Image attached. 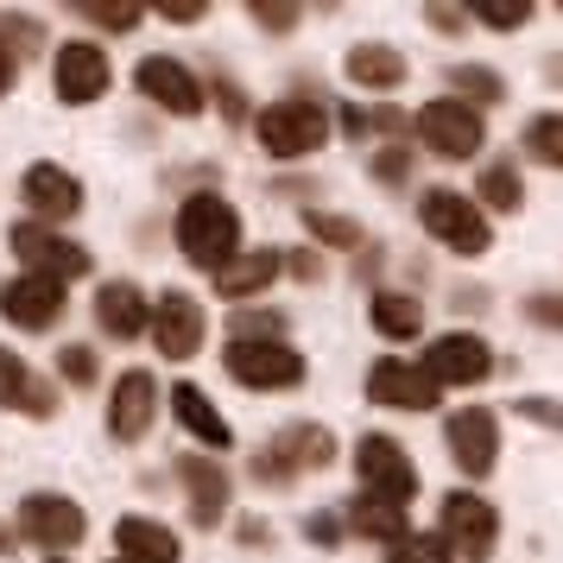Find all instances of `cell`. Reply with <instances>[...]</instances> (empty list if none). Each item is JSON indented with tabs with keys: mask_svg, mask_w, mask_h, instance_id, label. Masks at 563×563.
<instances>
[{
	"mask_svg": "<svg viewBox=\"0 0 563 563\" xmlns=\"http://www.w3.org/2000/svg\"><path fill=\"white\" fill-rule=\"evenodd\" d=\"M172 411H178V424L190 437H197V443H209V450H229L234 443V431H229V418H222V411L209 406L203 399V386H172Z\"/></svg>",
	"mask_w": 563,
	"mask_h": 563,
	"instance_id": "obj_23",
	"label": "cell"
},
{
	"mask_svg": "<svg viewBox=\"0 0 563 563\" xmlns=\"http://www.w3.org/2000/svg\"><path fill=\"white\" fill-rule=\"evenodd\" d=\"M450 89H462L468 102H500V96H507V82L494 77L487 64H456V70H450Z\"/></svg>",
	"mask_w": 563,
	"mask_h": 563,
	"instance_id": "obj_31",
	"label": "cell"
},
{
	"mask_svg": "<svg viewBox=\"0 0 563 563\" xmlns=\"http://www.w3.org/2000/svg\"><path fill=\"white\" fill-rule=\"evenodd\" d=\"M133 82H140V96H146V102L165 108V114H178V121L203 114V82L190 77L178 57H146V64L133 70Z\"/></svg>",
	"mask_w": 563,
	"mask_h": 563,
	"instance_id": "obj_15",
	"label": "cell"
},
{
	"mask_svg": "<svg viewBox=\"0 0 563 563\" xmlns=\"http://www.w3.org/2000/svg\"><path fill=\"white\" fill-rule=\"evenodd\" d=\"M418 222H424V229H431L437 241L450 247V254H468V260H475V254H487V247H494L487 216L468 203L462 190H424V197H418Z\"/></svg>",
	"mask_w": 563,
	"mask_h": 563,
	"instance_id": "obj_5",
	"label": "cell"
},
{
	"mask_svg": "<svg viewBox=\"0 0 563 563\" xmlns=\"http://www.w3.org/2000/svg\"><path fill=\"white\" fill-rule=\"evenodd\" d=\"M254 26H266V32H291V26H298V7H254Z\"/></svg>",
	"mask_w": 563,
	"mask_h": 563,
	"instance_id": "obj_38",
	"label": "cell"
},
{
	"mask_svg": "<svg viewBox=\"0 0 563 563\" xmlns=\"http://www.w3.org/2000/svg\"><path fill=\"white\" fill-rule=\"evenodd\" d=\"M305 229L323 241V247H367V234H361V222H349V216H323V209H305Z\"/></svg>",
	"mask_w": 563,
	"mask_h": 563,
	"instance_id": "obj_30",
	"label": "cell"
},
{
	"mask_svg": "<svg viewBox=\"0 0 563 563\" xmlns=\"http://www.w3.org/2000/svg\"><path fill=\"white\" fill-rule=\"evenodd\" d=\"M52 563H70V558H52Z\"/></svg>",
	"mask_w": 563,
	"mask_h": 563,
	"instance_id": "obj_47",
	"label": "cell"
},
{
	"mask_svg": "<svg viewBox=\"0 0 563 563\" xmlns=\"http://www.w3.org/2000/svg\"><path fill=\"white\" fill-rule=\"evenodd\" d=\"M254 133L273 158H310L330 140V114H323V102H310V96H285V102L260 108Z\"/></svg>",
	"mask_w": 563,
	"mask_h": 563,
	"instance_id": "obj_2",
	"label": "cell"
},
{
	"mask_svg": "<svg viewBox=\"0 0 563 563\" xmlns=\"http://www.w3.org/2000/svg\"><path fill=\"white\" fill-rule=\"evenodd\" d=\"M273 279H279V254H266V247L234 254L229 266H216V291H222V298H254V291H266Z\"/></svg>",
	"mask_w": 563,
	"mask_h": 563,
	"instance_id": "obj_25",
	"label": "cell"
},
{
	"mask_svg": "<svg viewBox=\"0 0 563 563\" xmlns=\"http://www.w3.org/2000/svg\"><path fill=\"white\" fill-rule=\"evenodd\" d=\"M82 20H96V26H108V32H133L146 13H140V7H102V0H89Z\"/></svg>",
	"mask_w": 563,
	"mask_h": 563,
	"instance_id": "obj_35",
	"label": "cell"
},
{
	"mask_svg": "<svg viewBox=\"0 0 563 563\" xmlns=\"http://www.w3.org/2000/svg\"><path fill=\"white\" fill-rule=\"evenodd\" d=\"M146 291H140V285H128V279H114V285H102V291H96V323H102L108 335H114V342H128V335H140L146 330Z\"/></svg>",
	"mask_w": 563,
	"mask_h": 563,
	"instance_id": "obj_22",
	"label": "cell"
},
{
	"mask_svg": "<svg viewBox=\"0 0 563 563\" xmlns=\"http://www.w3.org/2000/svg\"><path fill=\"white\" fill-rule=\"evenodd\" d=\"M475 197H487V209H519L526 203V184H519V165H487Z\"/></svg>",
	"mask_w": 563,
	"mask_h": 563,
	"instance_id": "obj_29",
	"label": "cell"
},
{
	"mask_svg": "<svg viewBox=\"0 0 563 563\" xmlns=\"http://www.w3.org/2000/svg\"><path fill=\"white\" fill-rule=\"evenodd\" d=\"M146 330H153V342L165 349V361H190L197 349H203L209 317H203V305H197L190 291H165V298L146 310Z\"/></svg>",
	"mask_w": 563,
	"mask_h": 563,
	"instance_id": "obj_13",
	"label": "cell"
},
{
	"mask_svg": "<svg viewBox=\"0 0 563 563\" xmlns=\"http://www.w3.org/2000/svg\"><path fill=\"white\" fill-rule=\"evenodd\" d=\"M468 13H456V7H431V26H443V32H456Z\"/></svg>",
	"mask_w": 563,
	"mask_h": 563,
	"instance_id": "obj_41",
	"label": "cell"
},
{
	"mask_svg": "<svg viewBox=\"0 0 563 563\" xmlns=\"http://www.w3.org/2000/svg\"><path fill=\"white\" fill-rule=\"evenodd\" d=\"M108 52L96 45V38H70V45H57L52 57V89L64 96L70 108H89V102H102L108 96Z\"/></svg>",
	"mask_w": 563,
	"mask_h": 563,
	"instance_id": "obj_10",
	"label": "cell"
},
{
	"mask_svg": "<svg viewBox=\"0 0 563 563\" xmlns=\"http://www.w3.org/2000/svg\"><path fill=\"white\" fill-rule=\"evenodd\" d=\"M153 411H158V386H153L146 367H133V374L114 380V399H108V431L121 437V443H140L146 424H153Z\"/></svg>",
	"mask_w": 563,
	"mask_h": 563,
	"instance_id": "obj_18",
	"label": "cell"
},
{
	"mask_svg": "<svg viewBox=\"0 0 563 563\" xmlns=\"http://www.w3.org/2000/svg\"><path fill=\"white\" fill-rule=\"evenodd\" d=\"M443 443H450V462H456L462 475L482 482L487 468H494V456H500V424H494L487 406H462V411H450Z\"/></svg>",
	"mask_w": 563,
	"mask_h": 563,
	"instance_id": "obj_12",
	"label": "cell"
},
{
	"mask_svg": "<svg viewBox=\"0 0 563 563\" xmlns=\"http://www.w3.org/2000/svg\"><path fill=\"white\" fill-rule=\"evenodd\" d=\"M538 323H558V305H551V291H538V305H532Z\"/></svg>",
	"mask_w": 563,
	"mask_h": 563,
	"instance_id": "obj_45",
	"label": "cell"
},
{
	"mask_svg": "<svg viewBox=\"0 0 563 563\" xmlns=\"http://www.w3.org/2000/svg\"><path fill=\"white\" fill-rule=\"evenodd\" d=\"M374 330H380L386 342H411V335L424 330V305L406 298V291H380V298H374Z\"/></svg>",
	"mask_w": 563,
	"mask_h": 563,
	"instance_id": "obj_27",
	"label": "cell"
},
{
	"mask_svg": "<svg viewBox=\"0 0 563 563\" xmlns=\"http://www.w3.org/2000/svg\"><path fill=\"white\" fill-rule=\"evenodd\" d=\"M0 317L13 330H52L57 317H64V285L38 279V273H20V279H7V291H0Z\"/></svg>",
	"mask_w": 563,
	"mask_h": 563,
	"instance_id": "obj_16",
	"label": "cell"
},
{
	"mask_svg": "<svg viewBox=\"0 0 563 563\" xmlns=\"http://www.w3.org/2000/svg\"><path fill=\"white\" fill-rule=\"evenodd\" d=\"M178 475H184V487H190V512H197V526H216V519L229 512V475H222L209 456H184Z\"/></svg>",
	"mask_w": 563,
	"mask_h": 563,
	"instance_id": "obj_24",
	"label": "cell"
},
{
	"mask_svg": "<svg viewBox=\"0 0 563 563\" xmlns=\"http://www.w3.org/2000/svg\"><path fill=\"white\" fill-rule=\"evenodd\" d=\"M114 551H121V563H178V532L172 526H158V519H140V512H128L121 526H114Z\"/></svg>",
	"mask_w": 563,
	"mask_h": 563,
	"instance_id": "obj_20",
	"label": "cell"
},
{
	"mask_svg": "<svg viewBox=\"0 0 563 563\" xmlns=\"http://www.w3.org/2000/svg\"><path fill=\"white\" fill-rule=\"evenodd\" d=\"M82 532H89V519H82L77 500H64V494H26V500H20V538H26V544L70 551Z\"/></svg>",
	"mask_w": 563,
	"mask_h": 563,
	"instance_id": "obj_14",
	"label": "cell"
},
{
	"mask_svg": "<svg viewBox=\"0 0 563 563\" xmlns=\"http://www.w3.org/2000/svg\"><path fill=\"white\" fill-rule=\"evenodd\" d=\"M57 367H64V380H70V386H89V380H96V349L64 342V349H57Z\"/></svg>",
	"mask_w": 563,
	"mask_h": 563,
	"instance_id": "obj_34",
	"label": "cell"
},
{
	"mask_svg": "<svg viewBox=\"0 0 563 563\" xmlns=\"http://www.w3.org/2000/svg\"><path fill=\"white\" fill-rule=\"evenodd\" d=\"M411 128H418V140H424L437 158H475V153L487 146L482 108L456 102V96H437V102H424Z\"/></svg>",
	"mask_w": 563,
	"mask_h": 563,
	"instance_id": "obj_6",
	"label": "cell"
},
{
	"mask_svg": "<svg viewBox=\"0 0 563 563\" xmlns=\"http://www.w3.org/2000/svg\"><path fill=\"white\" fill-rule=\"evenodd\" d=\"M305 532L317 538V544H330V538H335V519H323V512H310V519H305Z\"/></svg>",
	"mask_w": 563,
	"mask_h": 563,
	"instance_id": "obj_40",
	"label": "cell"
},
{
	"mask_svg": "<svg viewBox=\"0 0 563 563\" xmlns=\"http://www.w3.org/2000/svg\"><path fill=\"white\" fill-rule=\"evenodd\" d=\"M437 538H443V551H450V558L487 563V558H494V538H500V512L487 507V500H475L468 487H456V494H443Z\"/></svg>",
	"mask_w": 563,
	"mask_h": 563,
	"instance_id": "obj_4",
	"label": "cell"
},
{
	"mask_svg": "<svg viewBox=\"0 0 563 563\" xmlns=\"http://www.w3.org/2000/svg\"><path fill=\"white\" fill-rule=\"evenodd\" d=\"M355 475L367 487V500H386V507H406L411 494H418V468H411L406 443L386 431H367L355 443Z\"/></svg>",
	"mask_w": 563,
	"mask_h": 563,
	"instance_id": "obj_3",
	"label": "cell"
},
{
	"mask_svg": "<svg viewBox=\"0 0 563 563\" xmlns=\"http://www.w3.org/2000/svg\"><path fill=\"white\" fill-rule=\"evenodd\" d=\"M367 399H380V406H393V411H431L437 406V386L411 367V361H374L367 367Z\"/></svg>",
	"mask_w": 563,
	"mask_h": 563,
	"instance_id": "obj_19",
	"label": "cell"
},
{
	"mask_svg": "<svg viewBox=\"0 0 563 563\" xmlns=\"http://www.w3.org/2000/svg\"><path fill=\"white\" fill-rule=\"evenodd\" d=\"M349 526H355L361 538H380V544H399V538H411V532H406V507H386V500H367V494L349 507Z\"/></svg>",
	"mask_w": 563,
	"mask_h": 563,
	"instance_id": "obj_28",
	"label": "cell"
},
{
	"mask_svg": "<svg viewBox=\"0 0 563 563\" xmlns=\"http://www.w3.org/2000/svg\"><path fill=\"white\" fill-rule=\"evenodd\" d=\"M342 70H349L355 89H399L406 82V57L393 52V45H355Z\"/></svg>",
	"mask_w": 563,
	"mask_h": 563,
	"instance_id": "obj_26",
	"label": "cell"
},
{
	"mask_svg": "<svg viewBox=\"0 0 563 563\" xmlns=\"http://www.w3.org/2000/svg\"><path fill=\"white\" fill-rule=\"evenodd\" d=\"M335 456V437L323 424H285L266 456H254V475L260 482H291V475H310V468H330Z\"/></svg>",
	"mask_w": 563,
	"mask_h": 563,
	"instance_id": "obj_7",
	"label": "cell"
},
{
	"mask_svg": "<svg viewBox=\"0 0 563 563\" xmlns=\"http://www.w3.org/2000/svg\"><path fill=\"white\" fill-rule=\"evenodd\" d=\"M13 70H20V64H13V52H7V45H0V96H7V89H13Z\"/></svg>",
	"mask_w": 563,
	"mask_h": 563,
	"instance_id": "obj_44",
	"label": "cell"
},
{
	"mask_svg": "<svg viewBox=\"0 0 563 563\" xmlns=\"http://www.w3.org/2000/svg\"><path fill=\"white\" fill-rule=\"evenodd\" d=\"M475 20L494 32H519L526 20H532V7H475Z\"/></svg>",
	"mask_w": 563,
	"mask_h": 563,
	"instance_id": "obj_36",
	"label": "cell"
},
{
	"mask_svg": "<svg viewBox=\"0 0 563 563\" xmlns=\"http://www.w3.org/2000/svg\"><path fill=\"white\" fill-rule=\"evenodd\" d=\"M0 406H7V411H26V418H52L57 393L38 380V374H32L13 349H0Z\"/></svg>",
	"mask_w": 563,
	"mask_h": 563,
	"instance_id": "obj_21",
	"label": "cell"
},
{
	"mask_svg": "<svg viewBox=\"0 0 563 563\" xmlns=\"http://www.w3.org/2000/svg\"><path fill=\"white\" fill-rule=\"evenodd\" d=\"M418 374L431 386H475V380L494 374V349H487L475 330H450L424 349V367H418Z\"/></svg>",
	"mask_w": 563,
	"mask_h": 563,
	"instance_id": "obj_11",
	"label": "cell"
},
{
	"mask_svg": "<svg viewBox=\"0 0 563 563\" xmlns=\"http://www.w3.org/2000/svg\"><path fill=\"white\" fill-rule=\"evenodd\" d=\"M178 247H184V260H190V266H203V273L229 266V260L241 254V216H234L216 190L184 197V209H178Z\"/></svg>",
	"mask_w": 563,
	"mask_h": 563,
	"instance_id": "obj_1",
	"label": "cell"
},
{
	"mask_svg": "<svg viewBox=\"0 0 563 563\" xmlns=\"http://www.w3.org/2000/svg\"><path fill=\"white\" fill-rule=\"evenodd\" d=\"M526 146H532L538 165H563V121L558 114H538L532 128H526Z\"/></svg>",
	"mask_w": 563,
	"mask_h": 563,
	"instance_id": "obj_32",
	"label": "cell"
},
{
	"mask_svg": "<svg viewBox=\"0 0 563 563\" xmlns=\"http://www.w3.org/2000/svg\"><path fill=\"white\" fill-rule=\"evenodd\" d=\"M406 172H411V153H406V146H386V153L374 158V178H380V184H406Z\"/></svg>",
	"mask_w": 563,
	"mask_h": 563,
	"instance_id": "obj_37",
	"label": "cell"
},
{
	"mask_svg": "<svg viewBox=\"0 0 563 563\" xmlns=\"http://www.w3.org/2000/svg\"><path fill=\"white\" fill-rule=\"evenodd\" d=\"M7 247L26 260V273H38V279L70 285L89 273V247H77L70 234H57V229H38V222H20V229L7 234Z\"/></svg>",
	"mask_w": 563,
	"mask_h": 563,
	"instance_id": "obj_8",
	"label": "cell"
},
{
	"mask_svg": "<svg viewBox=\"0 0 563 563\" xmlns=\"http://www.w3.org/2000/svg\"><path fill=\"white\" fill-rule=\"evenodd\" d=\"M216 96H222V108H229V121H241V114H247V108H241V89H234V82H216Z\"/></svg>",
	"mask_w": 563,
	"mask_h": 563,
	"instance_id": "obj_39",
	"label": "cell"
},
{
	"mask_svg": "<svg viewBox=\"0 0 563 563\" xmlns=\"http://www.w3.org/2000/svg\"><path fill=\"white\" fill-rule=\"evenodd\" d=\"M526 411H532L538 424H558V406H551V399H526Z\"/></svg>",
	"mask_w": 563,
	"mask_h": 563,
	"instance_id": "obj_43",
	"label": "cell"
},
{
	"mask_svg": "<svg viewBox=\"0 0 563 563\" xmlns=\"http://www.w3.org/2000/svg\"><path fill=\"white\" fill-rule=\"evenodd\" d=\"M165 20H172V26H197V20H203V7H165Z\"/></svg>",
	"mask_w": 563,
	"mask_h": 563,
	"instance_id": "obj_42",
	"label": "cell"
},
{
	"mask_svg": "<svg viewBox=\"0 0 563 563\" xmlns=\"http://www.w3.org/2000/svg\"><path fill=\"white\" fill-rule=\"evenodd\" d=\"M222 367H229L241 386H254V393L305 380V355L285 349V342H229V349H222Z\"/></svg>",
	"mask_w": 563,
	"mask_h": 563,
	"instance_id": "obj_9",
	"label": "cell"
},
{
	"mask_svg": "<svg viewBox=\"0 0 563 563\" xmlns=\"http://www.w3.org/2000/svg\"><path fill=\"white\" fill-rule=\"evenodd\" d=\"M7 551H13V538H7V526H0V558H7Z\"/></svg>",
	"mask_w": 563,
	"mask_h": 563,
	"instance_id": "obj_46",
	"label": "cell"
},
{
	"mask_svg": "<svg viewBox=\"0 0 563 563\" xmlns=\"http://www.w3.org/2000/svg\"><path fill=\"white\" fill-rule=\"evenodd\" d=\"M285 335V317H273V310H241L234 317V342H279Z\"/></svg>",
	"mask_w": 563,
	"mask_h": 563,
	"instance_id": "obj_33",
	"label": "cell"
},
{
	"mask_svg": "<svg viewBox=\"0 0 563 563\" xmlns=\"http://www.w3.org/2000/svg\"><path fill=\"white\" fill-rule=\"evenodd\" d=\"M20 197H26V209L38 216V229L45 222H70L82 209V184L64 172V165H32L26 178H20Z\"/></svg>",
	"mask_w": 563,
	"mask_h": 563,
	"instance_id": "obj_17",
	"label": "cell"
}]
</instances>
